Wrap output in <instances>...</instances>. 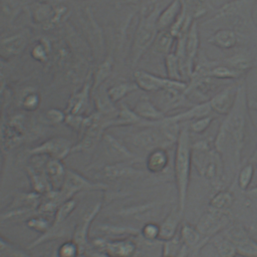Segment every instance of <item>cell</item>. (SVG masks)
Wrapping results in <instances>:
<instances>
[{"instance_id":"obj_33","label":"cell","mask_w":257,"mask_h":257,"mask_svg":"<svg viewBox=\"0 0 257 257\" xmlns=\"http://www.w3.org/2000/svg\"><path fill=\"white\" fill-rule=\"evenodd\" d=\"M213 120H214V116L210 114V115L203 116L191 121L188 126L190 132H193L194 134H203L209 128Z\"/></svg>"},{"instance_id":"obj_30","label":"cell","mask_w":257,"mask_h":257,"mask_svg":"<svg viewBox=\"0 0 257 257\" xmlns=\"http://www.w3.org/2000/svg\"><path fill=\"white\" fill-rule=\"evenodd\" d=\"M99 134H100L99 127L97 125H92L90 127V130L86 133V135L83 138V140L81 141V143L77 147H73L71 149V152L90 150L95 145V143L97 142Z\"/></svg>"},{"instance_id":"obj_45","label":"cell","mask_w":257,"mask_h":257,"mask_svg":"<svg viewBox=\"0 0 257 257\" xmlns=\"http://www.w3.org/2000/svg\"><path fill=\"white\" fill-rule=\"evenodd\" d=\"M253 229H254V230H255V231H257V223H256V224H254V225H253Z\"/></svg>"},{"instance_id":"obj_15","label":"cell","mask_w":257,"mask_h":257,"mask_svg":"<svg viewBox=\"0 0 257 257\" xmlns=\"http://www.w3.org/2000/svg\"><path fill=\"white\" fill-rule=\"evenodd\" d=\"M136 79L139 85L146 90H158V89H168L171 83V79H164L158 76H155L150 73L139 71L136 73Z\"/></svg>"},{"instance_id":"obj_29","label":"cell","mask_w":257,"mask_h":257,"mask_svg":"<svg viewBox=\"0 0 257 257\" xmlns=\"http://www.w3.org/2000/svg\"><path fill=\"white\" fill-rule=\"evenodd\" d=\"M183 247H184V244L178 233L172 239L164 241L163 257H179Z\"/></svg>"},{"instance_id":"obj_22","label":"cell","mask_w":257,"mask_h":257,"mask_svg":"<svg viewBox=\"0 0 257 257\" xmlns=\"http://www.w3.org/2000/svg\"><path fill=\"white\" fill-rule=\"evenodd\" d=\"M179 235H180V238H181L183 244L186 247H188L189 249L196 248L201 245L202 235L196 226L194 227L188 223L183 224L180 227Z\"/></svg>"},{"instance_id":"obj_31","label":"cell","mask_w":257,"mask_h":257,"mask_svg":"<svg viewBox=\"0 0 257 257\" xmlns=\"http://www.w3.org/2000/svg\"><path fill=\"white\" fill-rule=\"evenodd\" d=\"M174 36L170 32V30H163L161 31L155 38V48L157 51L161 53H169L173 41H174Z\"/></svg>"},{"instance_id":"obj_9","label":"cell","mask_w":257,"mask_h":257,"mask_svg":"<svg viewBox=\"0 0 257 257\" xmlns=\"http://www.w3.org/2000/svg\"><path fill=\"white\" fill-rule=\"evenodd\" d=\"M71 151L70 142L63 138H53L41 144L39 147L34 148L31 154H48L53 159L62 160Z\"/></svg>"},{"instance_id":"obj_24","label":"cell","mask_w":257,"mask_h":257,"mask_svg":"<svg viewBox=\"0 0 257 257\" xmlns=\"http://www.w3.org/2000/svg\"><path fill=\"white\" fill-rule=\"evenodd\" d=\"M136 113L149 120H161L165 117L164 112L158 109L151 101L145 99L138 103L136 107Z\"/></svg>"},{"instance_id":"obj_46","label":"cell","mask_w":257,"mask_h":257,"mask_svg":"<svg viewBox=\"0 0 257 257\" xmlns=\"http://www.w3.org/2000/svg\"><path fill=\"white\" fill-rule=\"evenodd\" d=\"M254 163H256V166H257V160H255V161H254Z\"/></svg>"},{"instance_id":"obj_28","label":"cell","mask_w":257,"mask_h":257,"mask_svg":"<svg viewBox=\"0 0 257 257\" xmlns=\"http://www.w3.org/2000/svg\"><path fill=\"white\" fill-rule=\"evenodd\" d=\"M165 63H166L167 73L170 79L183 80L179 59L176 53H168L165 58Z\"/></svg>"},{"instance_id":"obj_2","label":"cell","mask_w":257,"mask_h":257,"mask_svg":"<svg viewBox=\"0 0 257 257\" xmlns=\"http://www.w3.org/2000/svg\"><path fill=\"white\" fill-rule=\"evenodd\" d=\"M192 166L214 189H222L225 180L224 159L213 142L206 139L192 143Z\"/></svg>"},{"instance_id":"obj_20","label":"cell","mask_w":257,"mask_h":257,"mask_svg":"<svg viewBox=\"0 0 257 257\" xmlns=\"http://www.w3.org/2000/svg\"><path fill=\"white\" fill-rule=\"evenodd\" d=\"M211 241L219 257H236L238 255L235 244L224 234H216L211 238Z\"/></svg>"},{"instance_id":"obj_37","label":"cell","mask_w":257,"mask_h":257,"mask_svg":"<svg viewBox=\"0 0 257 257\" xmlns=\"http://www.w3.org/2000/svg\"><path fill=\"white\" fill-rule=\"evenodd\" d=\"M77 253H78V248L72 241L69 243H64L59 248L58 255L59 257H76Z\"/></svg>"},{"instance_id":"obj_5","label":"cell","mask_w":257,"mask_h":257,"mask_svg":"<svg viewBox=\"0 0 257 257\" xmlns=\"http://www.w3.org/2000/svg\"><path fill=\"white\" fill-rule=\"evenodd\" d=\"M231 223V218L228 212H220L209 208L198 220L196 227L205 237V240L211 239L216 234L225 230Z\"/></svg>"},{"instance_id":"obj_10","label":"cell","mask_w":257,"mask_h":257,"mask_svg":"<svg viewBox=\"0 0 257 257\" xmlns=\"http://www.w3.org/2000/svg\"><path fill=\"white\" fill-rule=\"evenodd\" d=\"M94 244L108 257H133L136 246L130 241H103L96 240Z\"/></svg>"},{"instance_id":"obj_21","label":"cell","mask_w":257,"mask_h":257,"mask_svg":"<svg viewBox=\"0 0 257 257\" xmlns=\"http://www.w3.org/2000/svg\"><path fill=\"white\" fill-rule=\"evenodd\" d=\"M143 174V172L138 171L127 165L118 163L110 166H106L103 169V175L109 179H116V178H133L139 177Z\"/></svg>"},{"instance_id":"obj_14","label":"cell","mask_w":257,"mask_h":257,"mask_svg":"<svg viewBox=\"0 0 257 257\" xmlns=\"http://www.w3.org/2000/svg\"><path fill=\"white\" fill-rule=\"evenodd\" d=\"M208 42L219 49L228 50L237 45L238 34L232 29H219L208 38Z\"/></svg>"},{"instance_id":"obj_26","label":"cell","mask_w":257,"mask_h":257,"mask_svg":"<svg viewBox=\"0 0 257 257\" xmlns=\"http://www.w3.org/2000/svg\"><path fill=\"white\" fill-rule=\"evenodd\" d=\"M105 145L107 147V152L114 158L117 159H133L134 155L121 145L118 141L113 139L111 136H105Z\"/></svg>"},{"instance_id":"obj_34","label":"cell","mask_w":257,"mask_h":257,"mask_svg":"<svg viewBox=\"0 0 257 257\" xmlns=\"http://www.w3.org/2000/svg\"><path fill=\"white\" fill-rule=\"evenodd\" d=\"M99 229L101 231H103L104 233H107V234H117V235H120V234H138L140 231L135 229V228H130V227H115L113 225H102L99 227Z\"/></svg>"},{"instance_id":"obj_32","label":"cell","mask_w":257,"mask_h":257,"mask_svg":"<svg viewBox=\"0 0 257 257\" xmlns=\"http://www.w3.org/2000/svg\"><path fill=\"white\" fill-rule=\"evenodd\" d=\"M75 206H76V202L73 200H67L66 202L60 204L59 207L57 208L52 226L61 225L66 220V218L70 215V213L74 210Z\"/></svg>"},{"instance_id":"obj_6","label":"cell","mask_w":257,"mask_h":257,"mask_svg":"<svg viewBox=\"0 0 257 257\" xmlns=\"http://www.w3.org/2000/svg\"><path fill=\"white\" fill-rule=\"evenodd\" d=\"M133 145L145 151L152 152L156 149H165L174 144L164 134L161 127H149L132 136Z\"/></svg>"},{"instance_id":"obj_16","label":"cell","mask_w":257,"mask_h":257,"mask_svg":"<svg viewBox=\"0 0 257 257\" xmlns=\"http://www.w3.org/2000/svg\"><path fill=\"white\" fill-rule=\"evenodd\" d=\"M46 173H47L48 179L51 182L52 190H55V191L59 190L63 185L65 175H66V170L64 169L60 160L52 158L46 164Z\"/></svg>"},{"instance_id":"obj_13","label":"cell","mask_w":257,"mask_h":257,"mask_svg":"<svg viewBox=\"0 0 257 257\" xmlns=\"http://www.w3.org/2000/svg\"><path fill=\"white\" fill-rule=\"evenodd\" d=\"M212 112V108L210 106L209 100L204 102H199L197 104L192 105L190 108H188L184 112H180L178 114L170 115L167 118L174 122H182V121H193L197 118L210 115Z\"/></svg>"},{"instance_id":"obj_11","label":"cell","mask_w":257,"mask_h":257,"mask_svg":"<svg viewBox=\"0 0 257 257\" xmlns=\"http://www.w3.org/2000/svg\"><path fill=\"white\" fill-rule=\"evenodd\" d=\"M183 213L180 211L178 204L171 209L164 221L159 225V240L167 241L178 234Z\"/></svg>"},{"instance_id":"obj_17","label":"cell","mask_w":257,"mask_h":257,"mask_svg":"<svg viewBox=\"0 0 257 257\" xmlns=\"http://www.w3.org/2000/svg\"><path fill=\"white\" fill-rule=\"evenodd\" d=\"M184 7V1L183 0H173L166 9L160 14L158 20H157V27L158 28H166L171 26Z\"/></svg>"},{"instance_id":"obj_12","label":"cell","mask_w":257,"mask_h":257,"mask_svg":"<svg viewBox=\"0 0 257 257\" xmlns=\"http://www.w3.org/2000/svg\"><path fill=\"white\" fill-rule=\"evenodd\" d=\"M100 209V204H96L93 208H91L82 218L81 222L78 224L77 228L75 229L74 235H73V243L78 248V253H82L84 251V248L87 244V232L89 228L90 222L93 220L94 216L98 213Z\"/></svg>"},{"instance_id":"obj_1","label":"cell","mask_w":257,"mask_h":257,"mask_svg":"<svg viewBox=\"0 0 257 257\" xmlns=\"http://www.w3.org/2000/svg\"><path fill=\"white\" fill-rule=\"evenodd\" d=\"M248 111L247 86L244 81L237 86L234 105L231 111L225 115V119L221 122L213 141L215 149L222 155L223 159L224 156L229 157L236 168L239 167L241 162Z\"/></svg>"},{"instance_id":"obj_7","label":"cell","mask_w":257,"mask_h":257,"mask_svg":"<svg viewBox=\"0 0 257 257\" xmlns=\"http://www.w3.org/2000/svg\"><path fill=\"white\" fill-rule=\"evenodd\" d=\"M199 45H200V40H199L198 24L196 20H193L185 37V57H186L185 76L189 78L191 77L195 67V59L199 52Z\"/></svg>"},{"instance_id":"obj_18","label":"cell","mask_w":257,"mask_h":257,"mask_svg":"<svg viewBox=\"0 0 257 257\" xmlns=\"http://www.w3.org/2000/svg\"><path fill=\"white\" fill-rule=\"evenodd\" d=\"M169 163V156L165 149H156L149 153L147 157V169L154 174L163 172Z\"/></svg>"},{"instance_id":"obj_42","label":"cell","mask_w":257,"mask_h":257,"mask_svg":"<svg viewBox=\"0 0 257 257\" xmlns=\"http://www.w3.org/2000/svg\"><path fill=\"white\" fill-rule=\"evenodd\" d=\"M248 106H249V109H253L257 111V99L248 100Z\"/></svg>"},{"instance_id":"obj_25","label":"cell","mask_w":257,"mask_h":257,"mask_svg":"<svg viewBox=\"0 0 257 257\" xmlns=\"http://www.w3.org/2000/svg\"><path fill=\"white\" fill-rule=\"evenodd\" d=\"M254 173H255L254 162L250 161L240 168L237 174V185L241 191L246 192L250 189V185H251Z\"/></svg>"},{"instance_id":"obj_3","label":"cell","mask_w":257,"mask_h":257,"mask_svg":"<svg viewBox=\"0 0 257 257\" xmlns=\"http://www.w3.org/2000/svg\"><path fill=\"white\" fill-rule=\"evenodd\" d=\"M174 158V175L178 192V206L184 214L192 169V142L189 126L180 130Z\"/></svg>"},{"instance_id":"obj_38","label":"cell","mask_w":257,"mask_h":257,"mask_svg":"<svg viewBox=\"0 0 257 257\" xmlns=\"http://www.w3.org/2000/svg\"><path fill=\"white\" fill-rule=\"evenodd\" d=\"M28 226L38 232H46L49 229L48 223L41 218H32L27 222Z\"/></svg>"},{"instance_id":"obj_19","label":"cell","mask_w":257,"mask_h":257,"mask_svg":"<svg viewBox=\"0 0 257 257\" xmlns=\"http://www.w3.org/2000/svg\"><path fill=\"white\" fill-rule=\"evenodd\" d=\"M234 194L229 190H218L209 201V208L220 212H228L234 204Z\"/></svg>"},{"instance_id":"obj_41","label":"cell","mask_w":257,"mask_h":257,"mask_svg":"<svg viewBox=\"0 0 257 257\" xmlns=\"http://www.w3.org/2000/svg\"><path fill=\"white\" fill-rule=\"evenodd\" d=\"M48 116L53 121H60L62 119L61 113L59 111H57V110H50V111H48Z\"/></svg>"},{"instance_id":"obj_40","label":"cell","mask_w":257,"mask_h":257,"mask_svg":"<svg viewBox=\"0 0 257 257\" xmlns=\"http://www.w3.org/2000/svg\"><path fill=\"white\" fill-rule=\"evenodd\" d=\"M110 66H111V61L110 59L106 60L99 68L97 75H96V84L99 83V81H102L108 74L110 71Z\"/></svg>"},{"instance_id":"obj_39","label":"cell","mask_w":257,"mask_h":257,"mask_svg":"<svg viewBox=\"0 0 257 257\" xmlns=\"http://www.w3.org/2000/svg\"><path fill=\"white\" fill-rule=\"evenodd\" d=\"M134 86L132 84H119L118 86H115L113 87L112 89H110L109 91V94L110 96L113 98V99H119L120 97H122L123 94H125L127 91L134 89L133 88Z\"/></svg>"},{"instance_id":"obj_23","label":"cell","mask_w":257,"mask_h":257,"mask_svg":"<svg viewBox=\"0 0 257 257\" xmlns=\"http://www.w3.org/2000/svg\"><path fill=\"white\" fill-rule=\"evenodd\" d=\"M243 73L232 68L227 64H214L208 71V76H211L218 80L226 79H238Z\"/></svg>"},{"instance_id":"obj_8","label":"cell","mask_w":257,"mask_h":257,"mask_svg":"<svg viewBox=\"0 0 257 257\" xmlns=\"http://www.w3.org/2000/svg\"><path fill=\"white\" fill-rule=\"evenodd\" d=\"M236 92L237 87L230 85L226 86L220 91H218L214 96L209 98V103L212 108V111L218 113L227 115L235 102L236 99Z\"/></svg>"},{"instance_id":"obj_4","label":"cell","mask_w":257,"mask_h":257,"mask_svg":"<svg viewBox=\"0 0 257 257\" xmlns=\"http://www.w3.org/2000/svg\"><path fill=\"white\" fill-rule=\"evenodd\" d=\"M157 3H151L143 10V18L137 32L135 43L136 59L140 57L157 36Z\"/></svg>"},{"instance_id":"obj_27","label":"cell","mask_w":257,"mask_h":257,"mask_svg":"<svg viewBox=\"0 0 257 257\" xmlns=\"http://www.w3.org/2000/svg\"><path fill=\"white\" fill-rule=\"evenodd\" d=\"M225 64L240 71L241 73H246V71L250 70V68L252 67V62L250 58L242 53H238L230 56L229 58H226Z\"/></svg>"},{"instance_id":"obj_44","label":"cell","mask_w":257,"mask_h":257,"mask_svg":"<svg viewBox=\"0 0 257 257\" xmlns=\"http://www.w3.org/2000/svg\"><path fill=\"white\" fill-rule=\"evenodd\" d=\"M255 160H257V146H256V149H255V151L253 152V155H252V157H251L250 161H251V162H254Z\"/></svg>"},{"instance_id":"obj_36","label":"cell","mask_w":257,"mask_h":257,"mask_svg":"<svg viewBox=\"0 0 257 257\" xmlns=\"http://www.w3.org/2000/svg\"><path fill=\"white\" fill-rule=\"evenodd\" d=\"M24 44H25V41L21 36H15L11 39H7L4 43L6 50L13 53L20 51L23 48Z\"/></svg>"},{"instance_id":"obj_35","label":"cell","mask_w":257,"mask_h":257,"mask_svg":"<svg viewBox=\"0 0 257 257\" xmlns=\"http://www.w3.org/2000/svg\"><path fill=\"white\" fill-rule=\"evenodd\" d=\"M159 232H160L159 225H156L153 223H149L145 225L141 230V233L144 236V238L149 241H154L156 239L159 240Z\"/></svg>"},{"instance_id":"obj_43","label":"cell","mask_w":257,"mask_h":257,"mask_svg":"<svg viewBox=\"0 0 257 257\" xmlns=\"http://www.w3.org/2000/svg\"><path fill=\"white\" fill-rule=\"evenodd\" d=\"M246 192H249L248 194H250L252 197H254V198L257 199V187H255V188H253V189H249V190L246 191Z\"/></svg>"}]
</instances>
